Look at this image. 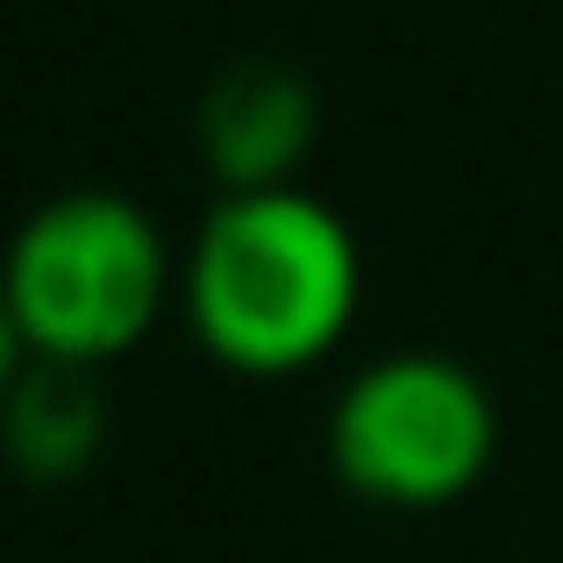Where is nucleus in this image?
Segmentation results:
<instances>
[{"instance_id":"obj_4","label":"nucleus","mask_w":563,"mask_h":563,"mask_svg":"<svg viewBox=\"0 0 563 563\" xmlns=\"http://www.w3.org/2000/svg\"><path fill=\"white\" fill-rule=\"evenodd\" d=\"M314 86L278 57H243V65L214 71V86L200 93V114H192V136H200V157L221 192L292 186V172L314 151Z\"/></svg>"},{"instance_id":"obj_5","label":"nucleus","mask_w":563,"mask_h":563,"mask_svg":"<svg viewBox=\"0 0 563 563\" xmlns=\"http://www.w3.org/2000/svg\"><path fill=\"white\" fill-rule=\"evenodd\" d=\"M108 442V393L93 364L29 357L0 399V456L29 485H71Z\"/></svg>"},{"instance_id":"obj_3","label":"nucleus","mask_w":563,"mask_h":563,"mask_svg":"<svg viewBox=\"0 0 563 563\" xmlns=\"http://www.w3.org/2000/svg\"><path fill=\"white\" fill-rule=\"evenodd\" d=\"M499 407L485 378L435 350L364 364L329 407V471L393 514H435L493 471Z\"/></svg>"},{"instance_id":"obj_6","label":"nucleus","mask_w":563,"mask_h":563,"mask_svg":"<svg viewBox=\"0 0 563 563\" xmlns=\"http://www.w3.org/2000/svg\"><path fill=\"white\" fill-rule=\"evenodd\" d=\"M22 364H29V343H22V321H14L8 292H0V399H8V385H14V378H22Z\"/></svg>"},{"instance_id":"obj_2","label":"nucleus","mask_w":563,"mask_h":563,"mask_svg":"<svg viewBox=\"0 0 563 563\" xmlns=\"http://www.w3.org/2000/svg\"><path fill=\"white\" fill-rule=\"evenodd\" d=\"M0 292L22 321L29 357L108 372L157 329L172 300L165 229L129 192H57L8 235Z\"/></svg>"},{"instance_id":"obj_1","label":"nucleus","mask_w":563,"mask_h":563,"mask_svg":"<svg viewBox=\"0 0 563 563\" xmlns=\"http://www.w3.org/2000/svg\"><path fill=\"white\" fill-rule=\"evenodd\" d=\"M179 300L221 372L292 378L350 335L364 257L350 221L307 186L221 192L186 250Z\"/></svg>"}]
</instances>
